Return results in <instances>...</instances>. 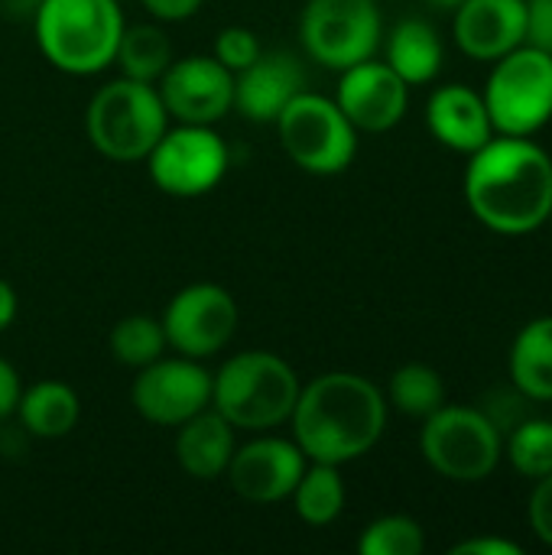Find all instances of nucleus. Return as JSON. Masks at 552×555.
Here are the masks:
<instances>
[{
    "label": "nucleus",
    "instance_id": "1",
    "mask_svg": "<svg viewBox=\"0 0 552 555\" xmlns=\"http://www.w3.org/2000/svg\"><path fill=\"white\" fill-rule=\"evenodd\" d=\"M465 202L498 234H530L552 211V159L530 137H491L468 156Z\"/></svg>",
    "mask_w": 552,
    "mask_h": 555
},
{
    "label": "nucleus",
    "instance_id": "2",
    "mask_svg": "<svg viewBox=\"0 0 552 555\" xmlns=\"http://www.w3.org/2000/svg\"><path fill=\"white\" fill-rule=\"evenodd\" d=\"M290 426L309 462L342 468L381 442L387 429V397L361 374L329 371L303 384Z\"/></svg>",
    "mask_w": 552,
    "mask_h": 555
},
{
    "label": "nucleus",
    "instance_id": "3",
    "mask_svg": "<svg viewBox=\"0 0 552 555\" xmlns=\"http://www.w3.org/2000/svg\"><path fill=\"white\" fill-rule=\"evenodd\" d=\"M303 380L273 351H238L211 374V406L238 433H273L290 423Z\"/></svg>",
    "mask_w": 552,
    "mask_h": 555
},
{
    "label": "nucleus",
    "instance_id": "4",
    "mask_svg": "<svg viewBox=\"0 0 552 555\" xmlns=\"http://www.w3.org/2000/svg\"><path fill=\"white\" fill-rule=\"evenodd\" d=\"M127 20L117 0H36L33 29L46 62L65 75H101L114 65Z\"/></svg>",
    "mask_w": 552,
    "mask_h": 555
},
{
    "label": "nucleus",
    "instance_id": "5",
    "mask_svg": "<svg viewBox=\"0 0 552 555\" xmlns=\"http://www.w3.org/2000/svg\"><path fill=\"white\" fill-rule=\"evenodd\" d=\"M169 114L156 85L114 78L94 91L85 111L91 146L114 163H143L156 140L166 133Z\"/></svg>",
    "mask_w": 552,
    "mask_h": 555
},
{
    "label": "nucleus",
    "instance_id": "6",
    "mask_svg": "<svg viewBox=\"0 0 552 555\" xmlns=\"http://www.w3.org/2000/svg\"><path fill=\"white\" fill-rule=\"evenodd\" d=\"M283 153L309 176H338L358 156V130L335 98L299 91L273 120Z\"/></svg>",
    "mask_w": 552,
    "mask_h": 555
},
{
    "label": "nucleus",
    "instance_id": "7",
    "mask_svg": "<svg viewBox=\"0 0 552 555\" xmlns=\"http://www.w3.org/2000/svg\"><path fill=\"white\" fill-rule=\"evenodd\" d=\"M420 452L426 465L459 485L485 481L504 452L498 423L475 406H439L423 420Z\"/></svg>",
    "mask_w": 552,
    "mask_h": 555
},
{
    "label": "nucleus",
    "instance_id": "8",
    "mask_svg": "<svg viewBox=\"0 0 552 555\" xmlns=\"http://www.w3.org/2000/svg\"><path fill=\"white\" fill-rule=\"evenodd\" d=\"M482 98L495 133L534 137L552 120V55L527 42L511 49L495 59Z\"/></svg>",
    "mask_w": 552,
    "mask_h": 555
},
{
    "label": "nucleus",
    "instance_id": "9",
    "mask_svg": "<svg viewBox=\"0 0 552 555\" xmlns=\"http://www.w3.org/2000/svg\"><path fill=\"white\" fill-rule=\"evenodd\" d=\"M143 163L159 192L172 198H202L221 185L231 166V150L215 127L176 124L166 127Z\"/></svg>",
    "mask_w": 552,
    "mask_h": 555
},
{
    "label": "nucleus",
    "instance_id": "10",
    "mask_svg": "<svg viewBox=\"0 0 552 555\" xmlns=\"http://www.w3.org/2000/svg\"><path fill=\"white\" fill-rule=\"evenodd\" d=\"M384 36L377 0H306L299 39L312 62L345 72L374 59Z\"/></svg>",
    "mask_w": 552,
    "mask_h": 555
},
{
    "label": "nucleus",
    "instance_id": "11",
    "mask_svg": "<svg viewBox=\"0 0 552 555\" xmlns=\"http://www.w3.org/2000/svg\"><path fill=\"white\" fill-rule=\"evenodd\" d=\"M159 322L166 332V345L176 354L205 361L234 341L241 325V309L224 286L192 283L169 299Z\"/></svg>",
    "mask_w": 552,
    "mask_h": 555
},
{
    "label": "nucleus",
    "instance_id": "12",
    "mask_svg": "<svg viewBox=\"0 0 552 555\" xmlns=\"http://www.w3.org/2000/svg\"><path fill=\"white\" fill-rule=\"evenodd\" d=\"M130 403L153 426H182L211 406V371L195 358L163 354L133 374Z\"/></svg>",
    "mask_w": 552,
    "mask_h": 555
},
{
    "label": "nucleus",
    "instance_id": "13",
    "mask_svg": "<svg viewBox=\"0 0 552 555\" xmlns=\"http://www.w3.org/2000/svg\"><path fill=\"white\" fill-rule=\"evenodd\" d=\"M156 91L176 124L215 127L234 111V72H228L215 55L172 59L156 81Z\"/></svg>",
    "mask_w": 552,
    "mask_h": 555
},
{
    "label": "nucleus",
    "instance_id": "14",
    "mask_svg": "<svg viewBox=\"0 0 552 555\" xmlns=\"http://www.w3.org/2000/svg\"><path fill=\"white\" fill-rule=\"evenodd\" d=\"M306 465H309V459L303 455L296 439L260 433L257 439L234 449L224 478L241 501L267 507V504L290 501Z\"/></svg>",
    "mask_w": 552,
    "mask_h": 555
},
{
    "label": "nucleus",
    "instance_id": "15",
    "mask_svg": "<svg viewBox=\"0 0 552 555\" xmlns=\"http://www.w3.org/2000/svg\"><path fill=\"white\" fill-rule=\"evenodd\" d=\"M335 104L358 133H384L403 120L410 107V85L387 62L364 59L342 72Z\"/></svg>",
    "mask_w": 552,
    "mask_h": 555
},
{
    "label": "nucleus",
    "instance_id": "16",
    "mask_svg": "<svg viewBox=\"0 0 552 555\" xmlns=\"http://www.w3.org/2000/svg\"><path fill=\"white\" fill-rule=\"evenodd\" d=\"M306 91V68L290 52H260L234 75V111L251 124H273L280 111Z\"/></svg>",
    "mask_w": 552,
    "mask_h": 555
},
{
    "label": "nucleus",
    "instance_id": "17",
    "mask_svg": "<svg viewBox=\"0 0 552 555\" xmlns=\"http://www.w3.org/2000/svg\"><path fill=\"white\" fill-rule=\"evenodd\" d=\"M452 33L468 59L495 62L524 46L527 0H462L455 7Z\"/></svg>",
    "mask_w": 552,
    "mask_h": 555
},
{
    "label": "nucleus",
    "instance_id": "18",
    "mask_svg": "<svg viewBox=\"0 0 552 555\" xmlns=\"http://www.w3.org/2000/svg\"><path fill=\"white\" fill-rule=\"evenodd\" d=\"M426 127L442 146L465 156H472L495 137L485 98L468 85L436 88L426 101Z\"/></svg>",
    "mask_w": 552,
    "mask_h": 555
},
{
    "label": "nucleus",
    "instance_id": "19",
    "mask_svg": "<svg viewBox=\"0 0 552 555\" xmlns=\"http://www.w3.org/2000/svg\"><path fill=\"white\" fill-rule=\"evenodd\" d=\"M238 449V429L215 410L205 406L182 426H176V462L195 481L224 478Z\"/></svg>",
    "mask_w": 552,
    "mask_h": 555
},
{
    "label": "nucleus",
    "instance_id": "20",
    "mask_svg": "<svg viewBox=\"0 0 552 555\" xmlns=\"http://www.w3.org/2000/svg\"><path fill=\"white\" fill-rule=\"evenodd\" d=\"M13 416L20 420V429L33 439H62L78 426L81 400L62 380H39L33 387H23Z\"/></svg>",
    "mask_w": 552,
    "mask_h": 555
},
{
    "label": "nucleus",
    "instance_id": "21",
    "mask_svg": "<svg viewBox=\"0 0 552 555\" xmlns=\"http://www.w3.org/2000/svg\"><path fill=\"white\" fill-rule=\"evenodd\" d=\"M384 52H387L384 62H387L410 88H413V85L433 81V78L439 75L442 55H446L439 33H436L426 20H420V16L400 20V23L390 29Z\"/></svg>",
    "mask_w": 552,
    "mask_h": 555
},
{
    "label": "nucleus",
    "instance_id": "22",
    "mask_svg": "<svg viewBox=\"0 0 552 555\" xmlns=\"http://www.w3.org/2000/svg\"><path fill=\"white\" fill-rule=\"evenodd\" d=\"M508 364L521 397L552 400V315H540L517 332Z\"/></svg>",
    "mask_w": 552,
    "mask_h": 555
},
{
    "label": "nucleus",
    "instance_id": "23",
    "mask_svg": "<svg viewBox=\"0 0 552 555\" xmlns=\"http://www.w3.org/2000/svg\"><path fill=\"white\" fill-rule=\"evenodd\" d=\"M172 59H176L172 42L159 23L124 26L117 52H114V65L120 68V75L133 81H146V85H156Z\"/></svg>",
    "mask_w": 552,
    "mask_h": 555
},
{
    "label": "nucleus",
    "instance_id": "24",
    "mask_svg": "<svg viewBox=\"0 0 552 555\" xmlns=\"http://www.w3.org/2000/svg\"><path fill=\"white\" fill-rule=\"evenodd\" d=\"M296 517L309 527H329L342 517L345 511V481L338 465L325 462H309L303 478L296 481L290 494Z\"/></svg>",
    "mask_w": 552,
    "mask_h": 555
},
{
    "label": "nucleus",
    "instance_id": "25",
    "mask_svg": "<svg viewBox=\"0 0 552 555\" xmlns=\"http://www.w3.org/2000/svg\"><path fill=\"white\" fill-rule=\"evenodd\" d=\"M442 403H446V384L436 367L410 361L394 371V377L387 384V406H397L407 416L426 420Z\"/></svg>",
    "mask_w": 552,
    "mask_h": 555
},
{
    "label": "nucleus",
    "instance_id": "26",
    "mask_svg": "<svg viewBox=\"0 0 552 555\" xmlns=\"http://www.w3.org/2000/svg\"><path fill=\"white\" fill-rule=\"evenodd\" d=\"M107 348L114 354L117 364L130 367V371H140L146 367L150 361L163 358L166 354V332H163V322L153 319V315H124L111 335H107Z\"/></svg>",
    "mask_w": 552,
    "mask_h": 555
},
{
    "label": "nucleus",
    "instance_id": "27",
    "mask_svg": "<svg viewBox=\"0 0 552 555\" xmlns=\"http://www.w3.org/2000/svg\"><path fill=\"white\" fill-rule=\"evenodd\" d=\"M426 550V533L413 517L387 514L368 524L358 537L361 555H420Z\"/></svg>",
    "mask_w": 552,
    "mask_h": 555
},
{
    "label": "nucleus",
    "instance_id": "28",
    "mask_svg": "<svg viewBox=\"0 0 552 555\" xmlns=\"http://www.w3.org/2000/svg\"><path fill=\"white\" fill-rule=\"evenodd\" d=\"M511 465L524 478H547L552 472V420H524L508 439Z\"/></svg>",
    "mask_w": 552,
    "mask_h": 555
},
{
    "label": "nucleus",
    "instance_id": "29",
    "mask_svg": "<svg viewBox=\"0 0 552 555\" xmlns=\"http://www.w3.org/2000/svg\"><path fill=\"white\" fill-rule=\"evenodd\" d=\"M264 52L260 46V36L247 26H224L218 36H215V59L228 68V72H244L251 62H257V55Z\"/></svg>",
    "mask_w": 552,
    "mask_h": 555
},
{
    "label": "nucleus",
    "instance_id": "30",
    "mask_svg": "<svg viewBox=\"0 0 552 555\" xmlns=\"http://www.w3.org/2000/svg\"><path fill=\"white\" fill-rule=\"evenodd\" d=\"M527 520H530V530L552 546V472L547 478L537 481L534 494H530V507H527Z\"/></svg>",
    "mask_w": 552,
    "mask_h": 555
},
{
    "label": "nucleus",
    "instance_id": "31",
    "mask_svg": "<svg viewBox=\"0 0 552 555\" xmlns=\"http://www.w3.org/2000/svg\"><path fill=\"white\" fill-rule=\"evenodd\" d=\"M527 46L552 55V0H527Z\"/></svg>",
    "mask_w": 552,
    "mask_h": 555
},
{
    "label": "nucleus",
    "instance_id": "32",
    "mask_svg": "<svg viewBox=\"0 0 552 555\" xmlns=\"http://www.w3.org/2000/svg\"><path fill=\"white\" fill-rule=\"evenodd\" d=\"M452 555H524V546L514 540H501V537H472L455 543Z\"/></svg>",
    "mask_w": 552,
    "mask_h": 555
},
{
    "label": "nucleus",
    "instance_id": "33",
    "mask_svg": "<svg viewBox=\"0 0 552 555\" xmlns=\"http://www.w3.org/2000/svg\"><path fill=\"white\" fill-rule=\"evenodd\" d=\"M140 3L159 23H182V20L195 16L205 0H140Z\"/></svg>",
    "mask_w": 552,
    "mask_h": 555
},
{
    "label": "nucleus",
    "instance_id": "34",
    "mask_svg": "<svg viewBox=\"0 0 552 555\" xmlns=\"http://www.w3.org/2000/svg\"><path fill=\"white\" fill-rule=\"evenodd\" d=\"M20 393H23V384H20L16 367H13L7 358H0V426L16 413V400H20Z\"/></svg>",
    "mask_w": 552,
    "mask_h": 555
},
{
    "label": "nucleus",
    "instance_id": "35",
    "mask_svg": "<svg viewBox=\"0 0 552 555\" xmlns=\"http://www.w3.org/2000/svg\"><path fill=\"white\" fill-rule=\"evenodd\" d=\"M16 309H20V302H16V289L0 276V332H7V328L13 325Z\"/></svg>",
    "mask_w": 552,
    "mask_h": 555
},
{
    "label": "nucleus",
    "instance_id": "36",
    "mask_svg": "<svg viewBox=\"0 0 552 555\" xmlns=\"http://www.w3.org/2000/svg\"><path fill=\"white\" fill-rule=\"evenodd\" d=\"M429 7H436V10H455L462 0H426Z\"/></svg>",
    "mask_w": 552,
    "mask_h": 555
},
{
    "label": "nucleus",
    "instance_id": "37",
    "mask_svg": "<svg viewBox=\"0 0 552 555\" xmlns=\"http://www.w3.org/2000/svg\"><path fill=\"white\" fill-rule=\"evenodd\" d=\"M547 224H550V228H552V211H550V218H547Z\"/></svg>",
    "mask_w": 552,
    "mask_h": 555
}]
</instances>
